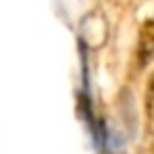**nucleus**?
Listing matches in <instances>:
<instances>
[{"label":"nucleus","mask_w":154,"mask_h":154,"mask_svg":"<svg viewBox=\"0 0 154 154\" xmlns=\"http://www.w3.org/2000/svg\"><path fill=\"white\" fill-rule=\"evenodd\" d=\"M89 49H99L108 38V23L101 13L93 11L80 21V36H78Z\"/></svg>","instance_id":"1"},{"label":"nucleus","mask_w":154,"mask_h":154,"mask_svg":"<svg viewBox=\"0 0 154 154\" xmlns=\"http://www.w3.org/2000/svg\"><path fill=\"white\" fill-rule=\"evenodd\" d=\"M135 59H137V68L139 70H146L154 61V19H146L139 26Z\"/></svg>","instance_id":"2"},{"label":"nucleus","mask_w":154,"mask_h":154,"mask_svg":"<svg viewBox=\"0 0 154 154\" xmlns=\"http://www.w3.org/2000/svg\"><path fill=\"white\" fill-rule=\"evenodd\" d=\"M146 112L152 118L154 116V74L148 80V89H146Z\"/></svg>","instance_id":"3"}]
</instances>
